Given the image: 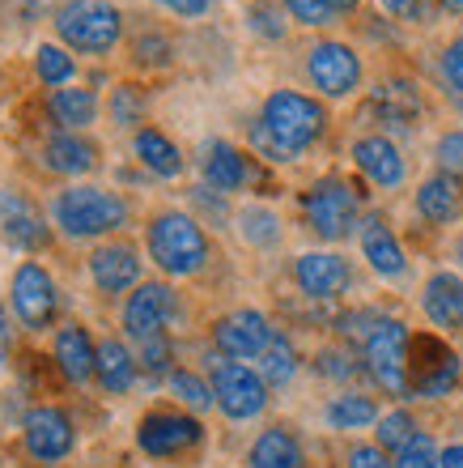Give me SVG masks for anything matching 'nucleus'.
Wrapping results in <instances>:
<instances>
[{"label": "nucleus", "instance_id": "obj_1", "mask_svg": "<svg viewBox=\"0 0 463 468\" xmlns=\"http://www.w3.org/2000/svg\"><path fill=\"white\" fill-rule=\"evenodd\" d=\"M328 123L331 120L323 99L302 94V90H272L268 99L259 102V115L247 128V136H251V149L264 162L289 166V162H302L306 149L323 141Z\"/></svg>", "mask_w": 463, "mask_h": 468}, {"label": "nucleus", "instance_id": "obj_2", "mask_svg": "<svg viewBox=\"0 0 463 468\" xmlns=\"http://www.w3.org/2000/svg\"><path fill=\"white\" fill-rule=\"evenodd\" d=\"M132 218L128 200L110 187L98 184H64L56 197H51V226L64 234V239H107V234L123 230Z\"/></svg>", "mask_w": 463, "mask_h": 468}, {"label": "nucleus", "instance_id": "obj_3", "mask_svg": "<svg viewBox=\"0 0 463 468\" xmlns=\"http://www.w3.org/2000/svg\"><path fill=\"white\" fill-rule=\"evenodd\" d=\"M145 251L166 277H195L208 264V234L200 218L184 209H162L145 226Z\"/></svg>", "mask_w": 463, "mask_h": 468}, {"label": "nucleus", "instance_id": "obj_4", "mask_svg": "<svg viewBox=\"0 0 463 468\" xmlns=\"http://www.w3.org/2000/svg\"><path fill=\"white\" fill-rule=\"evenodd\" d=\"M51 30L73 56H110L123 43V9L115 0H60Z\"/></svg>", "mask_w": 463, "mask_h": 468}, {"label": "nucleus", "instance_id": "obj_5", "mask_svg": "<svg viewBox=\"0 0 463 468\" xmlns=\"http://www.w3.org/2000/svg\"><path fill=\"white\" fill-rule=\"evenodd\" d=\"M302 218L306 230L323 243H344L353 230H362V197L344 175H319L302 192Z\"/></svg>", "mask_w": 463, "mask_h": 468}, {"label": "nucleus", "instance_id": "obj_6", "mask_svg": "<svg viewBox=\"0 0 463 468\" xmlns=\"http://www.w3.org/2000/svg\"><path fill=\"white\" fill-rule=\"evenodd\" d=\"M408 354H413V333L391 315H378L374 328L362 336V362L387 396H408Z\"/></svg>", "mask_w": 463, "mask_h": 468}, {"label": "nucleus", "instance_id": "obj_7", "mask_svg": "<svg viewBox=\"0 0 463 468\" xmlns=\"http://www.w3.org/2000/svg\"><path fill=\"white\" fill-rule=\"evenodd\" d=\"M306 77L319 90V99L344 102L353 99L362 81H366V64L357 56V48H349L344 38H319L306 48Z\"/></svg>", "mask_w": 463, "mask_h": 468}, {"label": "nucleus", "instance_id": "obj_8", "mask_svg": "<svg viewBox=\"0 0 463 468\" xmlns=\"http://www.w3.org/2000/svg\"><path fill=\"white\" fill-rule=\"evenodd\" d=\"M9 303H13V315L26 328L43 333L60 315V285H56V277L38 260H22L9 277Z\"/></svg>", "mask_w": 463, "mask_h": 468}, {"label": "nucleus", "instance_id": "obj_9", "mask_svg": "<svg viewBox=\"0 0 463 468\" xmlns=\"http://www.w3.org/2000/svg\"><path fill=\"white\" fill-rule=\"evenodd\" d=\"M200 443H205V426L195 413H184V409H149L145 418L136 421V447L153 460L184 456Z\"/></svg>", "mask_w": 463, "mask_h": 468}, {"label": "nucleus", "instance_id": "obj_10", "mask_svg": "<svg viewBox=\"0 0 463 468\" xmlns=\"http://www.w3.org/2000/svg\"><path fill=\"white\" fill-rule=\"evenodd\" d=\"M213 396H217V409L230 421H251L268 409L264 375L256 367H247V362H230V357L213 362Z\"/></svg>", "mask_w": 463, "mask_h": 468}, {"label": "nucleus", "instance_id": "obj_11", "mask_svg": "<svg viewBox=\"0 0 463 468\" xmlns=\"http://www.w3.org/2000/svg\"><path fill=\"white\" fill-rule=\"evenodd\" d=\"M459 383V357L447 349L438 336H413V354H408V396L421 400H438Z\"/></svg>", "mask_w": 463, "mask_h": 468}, {"label": "nucleus", "instance_id": "obj_12", "mask_svg": "<svg viewBox=\"0 0 463 468\" xmlns=\"http://www.w3.org/2000/svg\"><path fill=\"white\" fill-rule=\"evenodd\" d=\"M120 320H123V333L141 346L149 336H162L179 320V294L166 282H141L128 294V303H123Z\"/></svg>", "mask_w": 463, "mask_h": 468}, {"label": "nucleus", "instance_id": "obj_13", "mask_svg": "<svg viewBox=\"0 0 463 468\" xmlns=\"http://www.w3.org/2000/svg\"><path fill=\"white\" fill-rule=\"evenodd\" d=\"M272 336H277V328L256 307H238L213 324V346L230 362H259V354L272 346Z\"/></svg>", "mask_w": 463, "mask_h": 468}, {"label": "nucleus", "instance_id": "obj_14", "mask_svg": "<svg viewBox=\"0 0 463 468\" xmlns=\"http://www.w3.org/2000/svg\"><path fill=\"white\" fill-rule=\"evenodd\" d=\"M22 443L38 464H60V460L73 456V447H77L73 418L56 405H35L22 418Z\"/></svg>", "mask_w": 463, "mask_h": 468}, {"label": "nucleus", "instance_id": "obj_15", "mask_svg": "<svg viewBox=\"0 0 463 468\" xmlns=\"http://www.w3.org/2000/svg\"><path fill=\"white\" fill-rule=\"evenodd\" d=\"M0 239L17 251H47L51 226L22 187H0Z\"/></svg>", "mask_w": 463, "mask_h": 468}, {"label": "nucleus", "instance_id": "obj_16", "mask_svg": "<svg viewBox=\"0 0 463 468\" xmlns=\"http://www.w3.org/2000/svg\"><path fill=\"white\" fill-rule=\"evenodd\" d=\"M89 282L98 285V294H132L141 285V251L123 239H107L89 251Z\"/></svg>", "mask_w": 463, "mask_h": 468}, {"label": "nucleus", "instance_id": "obj_17", "mask_svg": "<svg viewBox=\"0 0 463 468\" xmlns=\"http://www.w3.org/2000/svg\"><path fill=\"white\" fill-rule=\"evenodd\" d=\"M293 285L315 303H331L353 285V269L341 251H302L293 260Z\"/></svg>", "mask_w": 463, "mask_h": 468}, {"label": "nucleus", "instance_id": "obj_18", "mask_svg": "<svg viewBox=\"0 0 463 468\" xmlns=\"http://www.w3.org/2000/svg\"><path fill=\"white\" fill-rule=\"evenodd\" d=\"M98 141L86 133H47L43 145H38V162L47 175H60L68 184L86 179V175L98 171Z\"/></svg>", "mask_w": 463, "mask_h": 468}, {"label": "nucleus", "instance_id": "obj_19", "mask_svg": "<svg viewBox=\"0 0 463 468\" xmlns=\"http://www.w3.org/2000/svg\"><path fill=\"white\" fill-rule=\"evenodd\" d=\"M370 112L378 115V123H387L391 133H413L421 115H426V99L413 77H383L370 90Z\"/></svg>", "mask_w": 463, "mask_h": 468}, {"label": "nucleus", "instance_id": "obj_20", "mask_svg": "<svg viewBox=\"0 0 463 468\" xmlns=\"http://www.w3.org/2000/svg\"><path fill=\"white\" fill-rule=\"evenodd\" d=\"M353 166L362 175H366L374 187H383V192H391V187H400L404 179H408V162H404L400 145L391 141L387 133H366L353 141Z\"/></svg>", "mask_w": 463, "mask_h": 468}, {"label": "nucleus", "instance_id": "obj_21", "mask_svg": "<svg viewBox=\"0 0 463 468\" xmlns=\"http://www.w3.org/2000/svg\"><path fill=\"white\" fill-rule=\"evenodd\" d=\"M200 175H205L208 187H217V192H243L251 179H256V171H251V154H243V149L234 145V141H226V136H213V141H205L200 145Z\"/></svg>", "mask_w": 463, "mask_h": 468}, {"label": "nucleus", "instance_id": "obj_22", "mask_svg": "<svg viewBox=\"0 0 463 468\" xmlns=\"http://www.w3.org/2000/svg\"><path fill=\"white\" fill-rule=\"evenodd\" d=\"M43 115H47L51 133H86V128L98 123V115H102V99H98V90L73 81V86L47 90Z\"/></svg>", "mask_w": 463, "mask_h": 468}, {"label": "nucleus", "instance_id": "obj_23", "mask_svg": "<svg viewBox=\"0 0 463 468\" xmlns=\"http://www.w3.org/2000/svg\"><path fill=\"white\" fill-rule=\"evenodd\" d=\"M357 239H362L366 264L383 282H400L404 272H408V256H404L400 239H395V230H391V222L383 213H370L366 222H362V230H357Z\"/></svg>", "mask_w": 463, "mask_h": 468}, {"label": "nucleus", "instance_id": "obj_24", "mask_svg": "<svg viewBox=\"0 0 463 468\" xmlns=\"http://www.w3.org/2000/svg\"><path fill=\"white\" fill-rule=\"evenodd\" d=\"M421 307H426V320L442 333H455L463 324V277L451 269L429 272L426 290H421Z\"/></svg>", "mask_w": 463, "mask_h": 468}, {"label": "nucleus", "instance_id": "obj_25", "mask_svg": "<svg viewBox=\"0 0 463 468\" xmlns=\"http://www.w3.org/2000/svg\"><path fill=\"white\" fill-rule=\"evenodd\" d=\"M51 354H56V367H60V375L68 383H89L98 370V346L94 336H89L86 324H64L60 333H56V346H51Z\"/></svg>", "mask_w": 463, "mask_h": 468}, {"label": "nucleus", "instance_id": "obj_26", "mask_svg": "<svg viewBox=\"0 0 463 468\" xmlns=\"http://www.w3.org/2000/svg\"><path fill=\"white\" fill-rule=\"evenodd\" d=\"M413 200H416V213H421L429 226H451L463 213V184L447 171H434L429 179H421Z\"/></svg>", "mask_w": 463, "mask_h": 468}, {"label": "nucleus", "instance_id": "obj_27", "mask_svg": "<svg viewBox=\"0 0 463 468\" xmlns=\"http://www.w3.org/2000/svg\"><path fill=\"white\" fill-rule=\"evenodd\" d=\"M132 154H136V162H141L149 175H158V179H179L187 166L184 149L174 145L162 128H153V123H145V128L132 133Z\"/></svg>", "mask_w": 463, "mask_h": 468}, {"label": "nucleus", "instance_id": "obj_28", "mask_svg": "<svg viewBox=\"0 0 463 468\" xmlns=\"http://www.w3.org/2000/svg\"><path fill=\"white\" fill-rule=\"evenodd\" d=\"M247 468H306V452L289 426H268L247 452Z\"/></svg>", "mask_w": 463, "mask_h": 468}, {"label": "nucleus", "instance_id": "obj_29", "mask_svg": "<svg viewBox=\"0 0 463 468\" xmlns=\"http://www.w3.org/2000/svg\"><path fill=\"white\" fill-rule=\"evenodd\" d=\"M98 388L107 396H123L136 383V354L123 346L120 336L98 341V370H94Z\"/></svg>", "mask_w": 463, "mask_h": 468}, {"label": "nucleus", "instance_id": "obj_30", "mask_svg": "<svg viewBox=\"0 0 463 468\" xmlns=\"http://www.w3.org/2000/svg\"><path fill=\"white\" fill-rule=\"evenodd\" d=\"M30 69H35L43 90H60L77 81V56L64 43H38L35 56H30Z\"/></svg>", "mask_w": 463, "mask_h": 468}, {"label": "nucleus", "instance_id": "obj_31", "mask_svg": "<svg viewBox=\"0 0 463 468\" xmlns=\"http://www.w3.org/2000/svg\"><path fill=\"white\" fill-rule=\"evenodd\" d=\"M331 431H362V426H374L383 413H378V400L366 392H344V396H331L328 409H323Z\"/></svg>", "mask_w": 463, "mask_h": 468}, {"label": "nucleus", "instance_id": "obj_32", "mask_svg": "<svg viewBox=\"0 0 463 468\" xmlns=\"http://www.w3.org/2000/svg\"><path fill=\"white\" fill-rule=\"evenodd\" d=\"M234 226L243 234V243L259 247V251H272V247L280 243V234H285L277 209H268V205H243L238 218H234Z\"/></svg>", "mask_w": 463, "mask_h": 468}, {"label": "nucleus", "instance_id": "obj_33", "mask_svg": "<svg viewBox=\"0 0 463 468\" xmlns=\"http://www.w3.org/2000/svg\"><path fill=\"white\" fill-rule=\"evenodd\" d=\"M145 112H149V94L141 86H132V81H123V86L110 90L107 99V115L115 128H145Z\"/></svg>", "mask_w": 463, "mask_h": 468}, {"label": "nucleus", "instance_id": "obj_34", "mask_svg": "<svg viewBox=\"0 0 463 468\" xmlns=\"http://www.w3.org/2000/svg\"><path fill=\"white\" fill-rule=\"evenodd\" d=\"M259 375H264V383L268 388H285V383L298 375V349H293V341L285 333L272 336V346L259 354Z\"/></svg>", "mask_w": 463, "mask_h": 468}, {"label": "nucleus", "instance_id": "obj_35", "mask_svg": "<svg viewBox=\"0 0 463 468\" xmlns=\"http://www.w3.org/2000/svg\"><path fill=\"white\" fill-rule=\"evenodd\" d=\"M166 383H171V392L179 396V400H184L192 413H205V409L217 405V396H213V383L200 379V375H195V370H187V367H174Z\"/></svg>", "mask_w": 463, "mask_h": 468}, {"label": "nucleus", "instance_id": "obj_36", "mask_svg": "<svg viewBox=\"0 0 463 468\" xmlns=\"http://www.w3.org/2000/svg\"><path fill=\"white\" fill-rule=\"evenodd\" d=\"M132 64L136 69H171L174 64V43L162 30H141L132 38Z\"/></svg>", "mask_w": 463, "mask_h": 468}, {"label": "nucleus", "instance_id": "obj_37", "mask_svg": "<svg viewBox=\"0 0 463 468\" xmlns=\"http://www.w3.org/2000/svg\"><path fill=\"white\" fill-rule=\"evenodd\" d=\"M289 13L280 9L277 0H251L247 5V26L256 30L259 38H268V43H285V35H289V22H285Z\"/></svg>", "mask_w": 463, "mask_h": 468}, {"label": "nucleus", "instance_id": "obj_38", "mask_svg": "<svg viewBox=\"0 0 463 468\" xmlns=\"http://www.w3.org/2000/svg\"><path fill=\"white\" fill-rule=\"evenodd\" d=\"M374 426H378V431H374V443L383 447V452H400V447L408 443V439H413L416 431H421V426L413 421V413H408V409H391V413H383V418H378Z\"/></svg>", "mask_w": 463, "mask_h": 468}, {"label": "nucleus", "instance_id": "obj_39", "mask_svg": "<svg viewBox=\"0 0 463 468\" xmlns=\"http://www.w3.org/2000/svg\"><path fill=\"white\" fill-rule=\"evenodd\" d=\"M136 362H141V370H145L149 379H171V362H174V341L171 333H162V336H149V341H141V354H136Z\"/></svg>", "mask_w": 463, "mask_h": 468}, {"label": "nucleus", "instance_id": "obj_40", "mask_svg": "<svg viewBox=\"0 0 463 468\" xmlns=\"http://www.w3.org/2000/svg\"><path fill=\"white\" fill-rule=\"evenodd\" d=\"M438 460H442L438 443H434L426 431H416L413 439L395 452V460H391V464H395V468H438Z\"/></svg>", "mask_w": 463, "mask_h": 468}, {"label": "nucleus", "instance_id": "obj_41", "mask_svg": "<svg viewBox=\"0 0 463 468\" xmlns=\"http://www.w3.org/2000/svg\"><path fill=\"white\" fill-rule=\"evenodd\" d=\"M280 9L289 13L298 26H306V30H323V26L336 22V13L328 9V0H280Z\"/></svg>", "mask_w": 463, "mask_h": 468}, {"label": "nucleus", "instance_id": "obj_42", "mask_svg": "<svg viewBox=\"0 0 463 468\" xmlns=\"http://www.w3.org/2000/svg\"><path fill=\"white\" fill-rule=\"evenodd\" d=\"M434 162H438V171L463 179V128H451V133L438 136V145H434Z\"/></svg>", "mask_w": 463, "mask_h": 468}, {"label": "nucleus", "instance_id": "obj_43", "mask_svg": "<svg viewBox=\"0 0 463 468\" xmlns=\"http://www.w3.org/2000/svg\"><path fill=\"white\" fill-rule=\"evenodd\" d=\"M438 73H442V86L463 99V35H455L451 43L442 48V56H438Z\"/></svg>", "mask_w": 463, "mask_h": 468}, {"label": "nucleus", "instance_id": "obj_44", "mask_svg": "<svg viewBox=\"0 0 463 468\" xmlns=\"http://www.w3.org/2000/svg\"><path fill=\"white\" fill-rule=\"evenodd\" d=\"M315 370L319 375H328V379H353L357 375V357L349 349H323L315 357Z\"/></svg>", "mask_w": 463, "mask_h": 468}, {"label": "nucleus", "instance_id": "obj_45", "mask_svg": "<svg viewBox=\"0 0 463 468\" xmlns=\"http://www.w3.org/2000/svg\"><path fill=\"white\" fill-rule=\"evenodd\" d=\"M378 9L387 17H395V22H426L429 17L426 0H378Z\"/></svg>", "mask_w": 463, "mask_h": 468}, {"label": "nucleus", "instance_id": "obj_46", "mask_svg": "<svg viewBox=\"0 0 463 468\" xmlns=\"http://www.w3.org/2000/svg\"><path fill=\"white\" fill-rule=\"evenodd\" d=\"M192 205L205 209L213 222H226V192H217V187H208V184L192 187Z\"/></svg>", "mask_w": 463, "mask_h": 468}, {"label": "nucleus", "instance_id": "obj_47", "mask_svg": "<svg viewBox=\"0 0 463 468\" xmlns=\"http://www.w3.org/2000/svg\"><path fill=\"white\" fill-rule=\"evenodd\" d=\"M349 468H395L387 460V452L378 443H357L353 452H349Z\"/></svg>", "mask_w": 463, "mask_h": 468}, {"label": "nucleus", "instance_id": "obj_48", "mask_svg": "<svg viewBox=\"0 0 463 468\" xmlns=\"http://www.w3.org/2000/svg\"><path fill=\"white\" fill-rule=\"evenodd\" d=\"M158 9H166V13H174V17H187V22H195V17H205L217 0H153Z\"/></svg>", "mask_w": 463, "mask_h": 468}, {"label": "nucleus", "instance_id": "obj_49", "mask_svg": "<svg viewBox=\"0 0 463 468\" xmlns=\"http://www.w3.org/2000/svg\"><path fill=\"white\" fill-rule=\"evenodd\" d=\"M438 468H463V443L442 447V460H438Z\"/></svg>", "mask_w": 463, "mask_h": 468}, {"label": "nucleus", "instance_id": "obj_50", "mask_svg": "<svg viewBox=\"0 0 463 468\" xmlns=\"http://www.w3.org/2000/svg\"><path fill=\"white\" fill-rule=\"evenodd\" d=\"M328 9L336 13V17H349V13L362 9V0H328Z\"/></svg>", "mask_w": 463, "mask_h": 468}, {"label": "nucleus", "instance_id": "obj_51", "mask_svg": "<svg viewBox=\"0 0 463 468\" xmlns=\"http://www.w3.org/2000/svg\"><path fill=\"white\" fill-rule=\"evenodd\" d=\"M9 354V320H5V311H0V362Z\"/></svg>", "mask_w": 463, "mask_h": 468}, {"label": "nucleus", "instance_id": "obj_52", "mask_svg": "<svg viewBox=\"0 0 463 468\" xmlns=\"http://www.w3.org/2000/svg\"><path fill=\"white\" fill-rule=\"evenodd\" d=\"M442 13H455V17H463V0H438Z\"/></svg>", "mask_w": 463, "mask_h": 468}, {"label": "nucleus", "instance_id": "obj_53", "mask_svg": "<svg viewBox=\"0 0 463 468\" xmlns=\"http://www.w3.org/2000/svg\"><path fill=\"white\" fill-rule=\"evenodd\" d=\"M451 256H455V264H459V269H463V234H459V239H455V247H451Z\"/></svg>", "mask_w": 463, "mask_h": 468}]
</instances>
